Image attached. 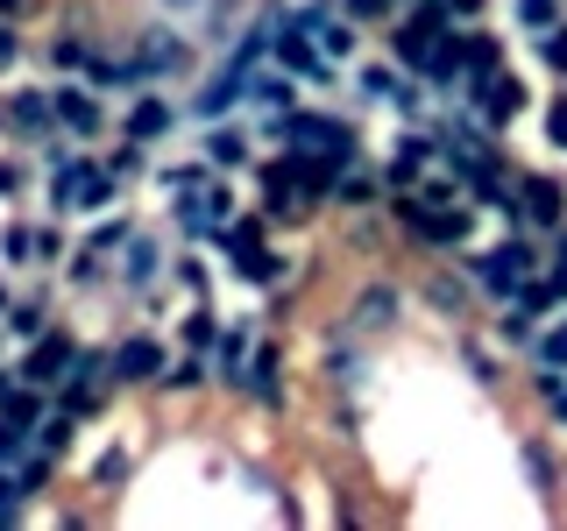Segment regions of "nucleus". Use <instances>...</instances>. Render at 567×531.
Returning a JSON list of instances; mask_svg holds the SVG:
<instances>
[{"label": "nucleus", "instance_id": "obj_1", "mask_svg": "<svg viewBox=\"0 0 567 531\" xmlns=\"http://www.w3.org/2000/svg\"><path fill=\"white\" fill-rule=\"evenodd\" d=\"M114 199V170H100L93 156H64L58 177H50V206L58 212H100Z\"/></svg>", "mask_w": 567, "mask_h": 531}, {"label": "nucleus", "instance_id": "obj_2", "mask_svg": "<svg viewBox=\"0 0 567 531\" xmlns=\"http://www.w3.org/2000/svg\"><path fill=\"white\" fill-rule=\"evenodd\" d=\"M468 270H475V283H483L489 298H511V291H525V283H532V270H539V248L511 235L504 248H489V256H475Z\"/></svg>", "mask_w": 567, "mask_h": 531}, {"label": "nucleus", "instance_id": "obj_3", "mask_svg": "<svg viewBox=\"0 0 567 531\" xmlns=\"http://www.w3.org/2000/svg\"><path fill=\"white\" fill-rule=\"evenodd\" d=\"M404 319V291L398 283H362L348 305V333H362V341H377V333H390Z\"/></svg>", "mask_w": 567, "mask_h": 531}, {"label": "nucleus", "instance_id": "obj_4", "mask_svg": "<svg viewBox=\"0 0 567 531\" xmlns=\"http://www.w3.org/2000/svg\"><path fill=\"white\" fill-rule=\"evenodd\" d=\"M390 212H398V227H404V235H419V241H440V248H447V241H468V212H454V206H433V212H425V199H398Z\"/></svg>", "mask_w": 567, "mask_h": 531}, {"label": "nucleus", "instance_id": "obj_5", "mask_svg": "<svg viewBox=\"0 0 567 531\" xmlns=\"http://www.w3.org/2000/svg\"><path fill=\"white\" fill-rule=\"evenodd\" d=\"M135 64L150 71V85L156 79H177V71H192V43H185V35H171V29H142Z\"/></svg>", "mask_w": 567, "mask_h": 531}, {"label": "nucleus", "instance_id": "obj_6", "mask_svg": "<svg viewBox=\"0 0 567 531\" xmlns=\"http://www.w3.org/2000/svg\"><path fill=\"white\" fill-rule=\"evenodd\" d=\"M71 362H79V347H71L64 333H43V341H35V354L22 362V383L50 389V383H64V376H71Z\"/></svg>", "mask_w": 567, "mask_h": 531}, {"label": "nucleus", "instance_id": "obj_7", "mask_svg": "<svg viewBox=\"0 0 567 531\" xmlns=\"http://www.w3.org/2000/svg\"><path fill=\"white\" fill-rule=\"evenodd\" d=\"M248 79H256V71L227 58V64H220V71H213V79L199 85V114H206V121H220L227 106H241V100H248Z\"/></svg>", "mask_w": 567, "mask_h": 531}, {"label": "nucleus", "instance_id": "obj_8", "mask_svg": "<svg viewBox=\"0 0 567 531\" xmlns=\"http://www.w3.org/2000/svg\"><path fill=\"white\" fill-rule=\"evenodd\" d=\"M106 362H114V383H156V376H164V347H156L150 333L121 341L114 354H106Z\"/></svg>", "mask_w": 567, "mask_h": 531}, {"label": "nucleus", "instance_id": "obj_9", "mask_svg": "<svg viewBox=\"0 0 567 531\" xmlns=\"http://www.w3.org/2000/svg\"><path fill=\"white\" fill-rule=\"evenodd\" d=\"M518 114H525V79L518 71H489L483 79V121L504 128V121H518Z\"/></svg>", "mask_w": 567, "mask_h": 531}, {"label": "nucleus", "instance_id": "obj_10", "mask_svg": "<svg viewBox=\"0 0 567 531\" xmlns=\"http://www.w3.org/2000/svg\"><path fill=\"white\" fill-rule=\"evenodd\" d=\"M319 58H327V50H312L306 35H298V14H284V29H277V64H284V71H306V79H327V64H319Z\"/></svg>", "mask_w": 567, "mask_h": 531}, {"label": "nucleus", "instance_id": "obj_11", "mask_svg": "<svg viewBox=\"0 0 567 531\" xmlns=\"http://www.w3.org/2000/svg\"><path fill=\"white\" fill-rule=\"evenodd\" d=\"M518 212H532V220H539V227H560L567 220V191L554 185V177H525V185H518Z\"/></svg>", "mask_w": 567, "mask_h": 531}, {"label": "nucleus", "instance_id": "obj_12", "mask_svg": "<svg viewBox=\"0 0 567 531\" xmlns=\"http://www.w3.org/2000/svg\"><path fill=\"white\" fill-rule=\"evenodd\" d=\"M50 100H58V121H64L71 135H100V100L85 93V85H58Z\"/></svg>", "mask_w": 567, "mask_h": 531}, {"label": "nucleus", "instance_id": "obj_13", "mask_svg": "<svg viewBox=\"0 0 567 531\" xmlns=\"http://www.w3.org/2000/svg\"><path fill=\"white\" fill-rule=\"evenodd\" d=\"M171 100L164 93H142L135 106H128V142H156V135H171Z\"/></svg>", "mask_w": 567, "mask_h": 531}, {"label": "nucleus", "instance_id": "obj_14", "mask_svg": "<svg viewBox=\"0 0 567 531\" xmlns=\"http://www.w3.org/2000/svg\"><path fill=\"white\" fill-rule=\"evenodd\" d=\"M425 164H433V142H425V135H398V156H390V185L412 191L419 177H425Z\"/></svg>", "mask_w": 567, "mask_h": 531}, {"label": "nucleus", "instance_id": "obj_15", "mask_svg": "<svg viewBox=\"0 0 567 531\" xmlns=\"http://www.w3.org/2000/svg\"><path fill=\"white\" fill-rule=\"evenodd\" d=\"M248 100H256V106H270V114H291V106H298L291 71H256V79H248Z\"/></svg>", "mask_w": 567, "mask_h": 531}, {"label": "nucleus", "instance_id": "obj_16", "mask_svg": "<svg viewBox=\"0 0 567 531\" xmlns=\"http://www.w3.org/2000/svg\"><path fill=\"white\" fill-rule=\"evenodd\" d=\"M50 121H58V100H50V93H14V106H8V128L43 135Z\"/></svg>", "mask_w": 567, "mask_h": 531}, {"label": "nucleus", "instance_id": "obj_17", "mask_svg": "<svg viewBox=\"0 0 567 531\" xmlns=\"http://www.w3.org/2000/svg\"><path fill=\"white\" fill-rule=\"evenodd\" d=\"M277 368H284V354H277V347H262L256 362H248V383H241V389H256V404H284V383H277Z\"/></svg>", "mask_w": 567, "mask_h": 531}, {"label": "nucleus", "instance_id": "obj_18", "mask_svg": "<svg viewBox=\"0 0 567 531\" xmlns=\"http://www.w3.org/2000/svg\"><path fill=\"white\" fill-rule=\"evenodd\" d=\"M425 305H433L440 319H461V312H468V291H461V283L440 270V277H425Z\"/></svg>", "mask_w": 567, "mask_h": 531}, {"label": "nucleus", "instance_id": "obj_19", "mask_svg": "<svg viewBox=\"0 0 567 531\" xmlns=\"http://www.w3.org/2000/svg\"><path fill=\"white\" fill-rule=\"evenodd\" d=\"M241 156H248V135H241V128H213V135H206V164H213V170H235Z\"/></svg>", "mask_w": 567, "mask_h": 531}, {"label": "nucleus", "instance_id": "obj_20", "mask_svg": "<svg viewBox=\"0 0 567 531\" xmlns=\"http://www.w3.org/2000/svg\"><path fill=\"white\" fill-rule=\"evenodd\" d=\"M8 326H14V341H43V333H50V305H43V298H29V305L8 312Z\"/></svg>", "mask_w": 567, "mask_h": 531}, {"label": "nucleus", "instance_id": "obj_21", "mask_svg": "<svg viewBox=\"0 0 567 531\" xmlns=\"http://www.w3.org/2000/svg\"><path fill=\"white\" fill-rule=\"evenodd\" d=\"M35 447L64 460V447H71V412H43V418H35Z\"/></svg>", "mask_w": 567, "mask_h": 531}, {"label": "nucleus", "instance_id": "obj_22", "mask_svg": "<svg viewBox=\"0 0 567 531\" xmlns=\"http://www.w3.org/2000/svg\"><path fill=\"white\" fill-rule=\"evenodd\" d=\"M362 93H369V100H383V106H398V93H404V71L369 64V71H362Z\"/></svg>", "mask_w": 567, "mask_h": 531}, {"label": "nucleus", "instance_id": "obj_23", "mask_svg": "<svg viewBox=\"0 0 567 531\" xmlns=\"http://www.w3.org/2000/svg\"><path fill=\"white\" fill-rule=\"evenodd\" d=\"M156 262H164V248H156V241H135V248H128V262H121V283H150V277H156Z\"/></svg>", "mask_w": 567, "mask_h": 531}, {"label": "nucleus", "instance_id": "obj_24", "mask_svg": "<svg viewBox=\"0 0 567 531\" xmlns=\"http://www.w3.org/2000/svg\"><path fill=\"white\" fill-rule=\"evenodd\" d=\"M220 376H227V383H248V333H241V326L220 341Z\"/></svg>", "mask_w": 567, "mask_h": 531}, {"label": "nucleus", "instance_id": "obj_25", "mask_svg": "<svg viewBox=\"0 0 567 531\" xmlns=\"http://www.w3.org/2000/svg\"><path fill=\"white\" fill-rule=\"evenodd\" d=\"M496 341L525 347V341H532V305H511V298H504V319H496Z\"/></svg>", "mask_w": 567, "mask_h": 531}, {"label": "nucleus", "instance_id": "obj_26", "mask_svg": "<svg viewBox=\"0 0 567 531\" xmlns=\"http://www.w3.org/2000/svg\"><path fill=\"white\" fill-rule=\"evenodd\" d=\"M35 447V439L22 433V418H8V412H0V468H14V460H22Z\"/></svg>", "mask_w": 567, "mask_h": 531}, {"label": "nucleus", "instance_id": "obj_27", "mask_svg": "<svg viewBox=\"0 0 567 531\" xmlns=\"http://www.w3.org/2000/svg\"><path fill=\"white\" fill-rule=\"evenodd\" d=\"M156 383H164V389H199V383H206V362H199V354H185V362H164V376H156Z\"/></svg>", "mask_w": 567, "mask_h": 531}, {"label": "nucleus", "instance_id": "obj_28", "mask_svg": "<svg viewBox=\"0 0 567 531\" xmlns=\"http://www.w3.org/2000/svg\"><path fill=\"white\" fill-rule=\"evenodd\" d=\"M235 22H241V0H206V43H227Z\"/></svg>", "mask_w": 567, "mask_h": 531}, {"label": "nucleus", "instance_id": "obj_29", "mask_svg": "<svg viewBox=\"0 0 567 531\" xmlns=\"http://www.w3.org/2000/svg\"><path fill=\"white\" fill-rule=\"evenodd\" d=\"M525 475H532V482H539V489H554V454H546V439H525Z\"/></svg>", "mask_w": 567, "mask_h": 531}, {"label": "nucleus", "instance_id": "obj_30", "mask_svg": "<svg viewBox=\"0 0 567 531\" xmlns=\"http://www.w3.org/2000/svg\"><path fill=\"white\" fill-rule=\"evenodd\" d=\"M50 64H64V71H79V64H85V71H93V50H85L79 35H58V43H50Z\"/></svg>", "mask_w": 567, "mask_h": 531}, {"label": "nucleus", "instance_id": "obj_31", "mask_svg": "<svg viewBox=\"0 0 567 531\" xmlns=\"http://www.w3.org/2000/svg\"><path fill=\"white\" fill-rule=\"evenodd\" d=\"M327 376H333V383H362V354L333 341V354H327Z\"/></svg>", "mask_w": 567, "mask_h": 531}, {"label": "nucleus", "instance_id": "obj_32", "mask_svg": "<svg viewBox=\"0 0 567 531\" xmlns=\"http://www.w3.org/2000/svg\"><path fill=\"white\" fill-rule=\"evenodd\" d=\"M128 468H135L128 454H121V447H106V454H100V468H93V482H100V489H114V482H128Z\"/></svg>", "mask_w": 567, "mask_h": 531}, {"label": "nucleus", "instance_id": "obj_33", "mask_svg": "<svg viewBox=\"0 0 567 531\" xmlns=\"http://www.w3.org/2000/svg\"><path fill=\"white\" fill-rule=\"evenodd\" d=\"M539 58L567 79V22H554V29H539Z\"/></svg>", "mask_w": 567, "mask_h": 531}, {"label": "nucleus", "instance_id": "obj_34", "mask_svg": "<svg viewBox=\"0 0 567 531\" xmlns=\"http://www.w3.org/2000/svg\"><path fill=\"white\" fill-rule=\"evenodd\" d=\"M333 191H341V206H369V199H377V177H362V170L348 164V177H341Z\"/></svg>", "mask_w": 567, "mask_h": 531}, {"label": "nucleus", "instance_id": "obj_35", "mask_svg": "<svg viewBox=\"0 0 567 531\" xmlns=\"http://www.w3.org/2000/svg\"><path fill=\"white\" fill-rule=\"evenodd\" d=\"M0 256H8V262H29L35 256V227H8V235H0Z\"/></svg>", "mask_w": 567, "mask_h": 531}, {"label": "nucleus", "instance_id": "obj_36", "mask_svg": "<svg viewBox=\"0 0 567 531\" xmlns=\"http://www.w3.org/2000/svg\"><path fill=\"white\" fill-rule=\"evenodd\" d=\"M518 22L525 29H554V0H518Z\"/></svg>", "mask_w": 567, "mask_h": 531}, {"label": "nucleus", "instance_id": "obj_37", "mask_svg": "<svg viewBox=\"0 0 567 531\" xmlns=\"http://www.w3.org/2000/svg\"><path fill=\"white\" fill-rule=\"evenodd\" d=\"M341 14H348V22H383L390 0H341Z\"/></svg>", "mask_w": 567, "mask_h": 531}, {"label": "nucleus", "instance_id": "obj_38", "mask_svg": "<svg viewBox=\"0 0 567 531\" xmlns=\"http://www.w3.org/2000/svg\"><path fill=\"white\" fill-rule=\"evenodd\" d=\"M539 362H546V368H567V326H554V333L539 341Z\"/></svg>", "mask_w": 567, "mask_h": 531}, {"label": "nucleus", "instance_id": "obj_39", "mask_svg": "<svg viewBox=\"0 0 567 531\" xmlns=\"http://www.w3.org/2000/svg\"><path fill=\"white\" fill-rule=\"evenodd\" d=\"M14 503H22V475H8V468H0V524L14 518Z\"/></svg>", "mask_w": 567, "mask_h": 531}, {"label": "nucleus", "instance_id": "obj_40", "mask_svg": "<svg viewBox=\"0 0 567 531\" xmlns=\"http://www.w3.org/2000/svg\"><path fill=\"white\" fill-rule=\"evenodd\" d=\"M199 164H177V170H164V191H199Z\"/></svg>", "mask_w": 567, "mask_h": 531}, {"label": "nucleus", "instance_id": "obj_41", "mask_svg": "<svg viewBox=\"0 0 567 531\" xmlns=\"http://www.w3.org/2000/svg\"><path fill=\"white\" fill-rule=\"evenodd\" d=\"M461 354H468V368H475V383H496V362H489V347H461Z\"/></svg>", "mask_w": 567, "mask_h": 531}, {"label": "nucleus", "instance_id": "obj_42", "mask_svg": "<svg viewBox=\"0 0 567 531\" xmlns=\"http://www.w3.org/2000/svg\"><path fill=\"white\" fill-rule=\"evenodd\" d=\"M58 256H64V241L50 235V227H35V262H58Z\"/></svg>", "mask_w": 567, "mask_h": 531}, {"label": "nucleus", "instance_id": "obj_43", "mask_svg": "<svg viewBox=\"0 0 567 531\" xmlns=\"http://www.w3.org/2000/svg\"><path fill=\"white\" fill-rule=\"evenodd\" d=\"M546 128H554V142H560V149H567V93L554 100V114H546Z\"/></svg>", "mask_w": 567, "mask_h": 531}, {"label": "nucleus", "instance_id": "obj_44", "mask_svg": "<svg viewBox=\"0 0 567 531\" xmlns=\"http://www.w3.org/2000/svg\"><path fill=\"white\" fill-rule=\"evenodd\" d=\"M185 341H192V347H206V341H213V319H206V312H192V326H185Z\"/></svg>", "mask_w": 567, "mask_h": 531}, {"label": "nucleus", "instance_id": "obj_45", "mask_svg": "<svg viewBox=\"0 0 567 531\" xmlns=\"http://www.w3.org/2000/svg\"><path fill=\"white\" fill-rule=\"evenodd\" d=\"M14 58H22V43H14V29H8V22H0V71H8Z\"/></svg>", "mask_w": 567, "mask_h": 531}, {"label": "nucleus", "instance_id": "obj_46", "mask_svg": "<svg viewBox=\"0 0 567 531\" xmlns=\"http://www.w3.org/2000/svg\"><path fill=\"white\" fill-rule=\"evenodd\" d=\"M554 291H567V235L554 241Z\"/></svg>", "mask_w": 567, "mask_h": 531}, {"label": "nucleus", "instance_id": "obj_47", "mask_svg": "<svg viewBox=\"0 0 567 531\" xmlns=\"http://www.w3.org/2000/svg\"><path fill=\"white\" fill-rule=\"evenodd\" d=\"M164 14H185V8H206V0H156Z\"/></svg>", "mask_w": 567, "mask_h": 531}, {"label": "nucleus", "instance_id": "obj_48", "mask_svg": "<svg viewBox=\"0 0 567 531\" xmlns=\"http://www.w3.org/2000/svg\"><path fill=\"white\" fill-rule=\"evenodd\" d=\"M447 8H454V14H483V0H447Z\"/></svg>", "mask_w": 567, "mask_h": 531}, {"label": "nucleus", "instance_id": "obj_49", "mask_svg": "<svg viewBox=\"0 0 567 531\" xmlns=\"http://www.w3.org/2000/svg\"><path fill=\"white\" fill-rule=\"evenodd\" d=\"M0 14H22V0H0Z\"/></svg>", "mask_w": 567, "mask_h": 531}, {"label": "nucleus", "instance_id": "obj_50", "mask_svg": "<svg viewBox=\"0 0 567 531\" xmlns=\"http://www.w3.org/2000/svg\"><path fill=\"white\" fill-rule=\"evenodd\" d=\"M0 312H14V298H8V283H0Z\"/></svg>", "mask_w": 567, "mask_h": 531}, {"label": "nucleus", "instance_id": "obj_51", "mask_svg": "<svg viewBox=\"0 0 567 531\" xmlns=\"http://www.w3.org/2000/svg\"><path fill=\"white\" fill-rule=\"evenodd\" d=\"M0 128H8V106H0Z\"/></svg>", "mask_w": 567, "mask_h": 531}]
</instances>
